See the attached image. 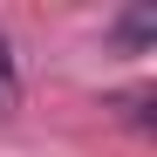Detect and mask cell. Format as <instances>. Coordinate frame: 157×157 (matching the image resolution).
<instances>
[{
	"label": "cell",
	"instance_id": "6da1fadb",
	"mask_svg": "<svg viewBox=\"0 0 157 157\" xmlns=\"http://www.w3.org/2000/svg\"><path fill=\"white\" fill-rule=\"evenodd\" d=\"M14 96H21V82H14V48H7V34H0V116L14 109Z\"/></svg>",
	"mask_w": 157,
	"mask_h": 157
}]
</instances>
